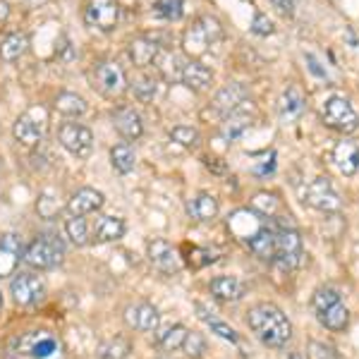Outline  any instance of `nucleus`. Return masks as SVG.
<instances>
[{
  "label": "nucleus",
  "mask_w": 359,
  "mask_h": 359,
  "mask_svg": "<svg viewBox=\"0 0 359 359\" xmlns=\"http://www.w3.org/2000/svg\"><path fill=\"white\" fill-rule=\"evenodd\" d=\"M247 323H249V328H252V333L257 335L266 347L280 350V347H285L292 340L290 318L283 314L280 306H276L271 302L254 304L247 314Z\"/></svg>",
  "instance_id": "1"
},
{
  "label": "nucleus",
  "mask_w": 359,
  "mask_h": 359,
  "mask_svg": "<svg viewBox=\"0 0 359 359\" xmlns=\"http://www.w3.org/2000/svg\"><path fill=\"white\" fill-rule=\"evenodd\" d=\"M15 359H67L62 340L50 331H27L13 343Z\"/></svg>",
  "instance_id": "2"
},
{
  "label": "nucleus",
  "mask_w": 359,
  "mask_h": 359,
  "mask_svg": "<svg viewBox=\"0 0 359 359\" xmlns=\"http://www.w3.org/2000/svg\"><path fill=\"white\" fill-rule=\"evenodd\" d=\"M223 29L216 17H199L187 32L182 34V48L187 55L201 57L216 41H221Z\"/></svg>",
  "instance_id": "3"
},
{
  "label": "nucleus",
  "mask_w": 359,
  "mask_h": 359,
  "mask_svg": "<svg viewBox=\"0 0 359 359\" xmlns=\"http://www.w3.org/2000/svg\"><path fill=\"white\" fill-rule=\"evenodd\" d=\"M62 257H65V245H62L60 240H53V237H39V240H34L32 245L25 249L22 262H25L29 269L48 271V269L60 266Z\"/></svg>",
  "instance_id": "4"
},
{
  "label": "nucleus",
  "mask_w": 359,
  "mask_h": 359,
  "mask_svg": "<svg viewBox=\"0 0 359 359\" xmlns=\"http://www.w3.org/2000/svg\"><path fill=\"white\" fill-rule=\"evenodd\" d=\"M46 127H48V111H46L43 106H32L29 111H25L15 120L13 135L22 147L34 149L41 144Z\"/></svg>",
  "instance_id": "5"
},
{
  "label": "nucleus",
  "mask_w": 359,
  "mask_h": 359,
  "mask_svg": "<svg viewBox=\"0 0 359 359\" xmlns=\"http://www.w3.org/2000/svg\"><path fill=\"white\" fill-rule=\"evenodd\" d=\"M321 120L326 123V127L340 132V135H352L355 130H359V115L352 108V103L343 96H331L323 101Z\"/></svg>",
  "instance_id": "6"
},
{
  "label": "nucleus",
  "mask_w": 359,
  "mask_h": 359,
  "mask_svg": "<svg viewBox=\"0 0 359 359\" xmlns=\"http://www.w3.org/2000/svg\"><path fill=\"white\" fill-rule=\"evenodd\" d=\"M285 271H297L306 264L302 235L297 228H280L276 233V259Z\"/></svg>",
  "instance_id": "7"
},
{
  "label": "nucleus",
  "mask_w": 359,
  "mask_h": 359,
  "mask_svg": "<svg viewBox=\"0 0 359 359\" xmlns=\"http://www.w3.org/2000/svg\"><path fill=\"white\" fill-rule=\"evenodd\" d=\"M94 86L106 98H118L127 89V74L115 60H103L94 67Z\"/></svg>",
  "instance_id": "8"
},
{
  "label": "nucleus",
  "mask_w": 359,
  "mask_h": 359,
  "mask_svg": "<svg viewBox=\"0 0 359 359\" xmlns=\"http://www.w3.org/2000/svg\"><path fill=\"white\" fill-rule=\"evenodd\" d=\"M57 142L74 158H86L94 149V135H91L89 127L79 123H62L60 130H57Z\"/></svg>",
  "instance_id": "9"
},
{
  "label": "nucleus",
  "mask_w": 359,
  "mask_h": 359,
  "mask_svg": "<svg viewBox=\"0 0 359 359\" xmlns=\"http://www.w3.org/2000/svg\"><path fill=\"white\" fill-rule=\"evenodd\" d=\"M304 201L321 213H335V211H340V206H343V199H340V194L335 192V187L328 177L311 180V182L306 184Z\"/></svg>",
  "instance_id": "10"
},
{
  "label": "nucleus",
  "mask_w": 359,
  "mask_h": 359,
  "mask_svg": "<svg viewBox=\"0 0 359 359\" xmlns=\"http://www.w3.org/2000/svg\"><path fill=\"white\" fill-rule=\"evenodd\" d=\"M120 20L118 0H89L84 8L86 27L98 29V32H113Z\"/></svg>",
  "instance_id": "11"
},
{
  "label": "nucleus",
  "mask_w": 359,
  "mask_h": 359,
  "mask_svg": "<svg viewBox=\"0 0 359 359\" xmlns=\"http://www.w3.org/2000/svg\"><path fill=\"white\" fill-rule=\"evenodd\" d=\"M10 294H13L15 304L34 306V304H39L43 299L46 285H43V280L39 276L22 271V273H15L13 283H10Z\"/></svg>",
  "instance_id": "12"
},
{
  "label": "nucleus",
  "mask_w": 359,
  "mask_h": 359,
  "mask_svg": "<svg viewBox=\"0 0 359 359\" xmlns=\"http://www.w3.org/2000/svg\"><path fill=\"white\" fill-rule=\"evenodd\" d=\"M147 254H149V262L154 264V269H158L161 273L175 276L182 271V257H180V252L170 242L156 237V240L147 245Z\"/></svg>",
  "instance_id": "13"
},
{
  "label": "nucleus",
  "mask_w": 359,
  "mask_h": 359,
  "mask_svg": "<svg viewBox=\"0 0 359 359\" xmlns=\"http://www.w3.org/2000/svg\"><path fill=\"white\" fill-rule=\"evenodd\" d=\"M125 323L135 331H142V333H151L158 328L161 323V314L158 309L147 302V299H139V302H132L127 304L125 309Z\"/></svg>",
  "instance_id": "14"
},
{
  "label": "nucleus",
  "mask_w": 359,
  "mask_h": 359,
  "mask_svg": "<svg viewBox=\"0 0 359 359\" xmlns=\"http://www.w3.org/2000/svg\"><path fill=\"white\" fill-rule=\"evenodd\" d=\"M103 204H106V196H103V192H98V189H94V187H82L67 199V213L69 216L84 218V216H89V213L98 211Z\"/></svg>",
  "instance_id": "15"
},
{
  "label": "nucleus",
  "mask_w": 359,
  "mask_h": 359,
  "mask_svg": "<svg viewBox=\"0 0 359 359\" xmlns=\"http://www.w3.org/2000/svg\"><path fill=\"white\" fill-rule=\"evenodd\" d=\"M252 123H254V108L249 106V101H245V103H240L230 115H225L221 135H223V139H228V142H235L237 137H242L249 127H252Z\"/></svg>",
  "instance_id": "16"
},
{
  "label": "nucleus",
  "mask_w": 359,
  "mask_h": 359,
  "mask_svg": "<svg viewBox=\"0 0 359 359\" xmlns=\"http://www.w3.org/2000/svg\"><path fill=\"white\" fill-rule=\"evenodd\" d=\"M22 240L20 235L15 233H8L3 235L0 240V278H8V276H15L17 273V266L22 262Z\"/></svg>",
  "instance_id": "17"
},
{
  "label": "nucleus",
  "mask_w": 359,
  "mask_h": 359,
  "mask_svg": "<svg viewBox=\"0 0 359 359\" xmlns=\"http://www.w3.org/2000/svg\"><path fill=\"white\" fill-rule=\"evenodd\" d=\"M208 290L221 302H240L247 294V285L235 276H216L208 285Z\"/></svg>",
  "instance_id": "18"
},
{
  "label": "nucleus",
  "mask_w": 359,
  "mask_h": 359,
  "mask_svg": "<svg viewBox=\"0 0 359 359\" xmlns=\"http://www.w3.org/2000/svg\"><path fill=\"white\" fill-rule=\"evenodd\" d=\"M333 163L345 177L357 175V170H359V147L355 142H347V139L338 142V144H335V149H333Z\"/></svg>",
  "instance_id": "19"
},
{
  "label": "nucleus",
  "mask_w": 359,
  "mask_h": 359,
  "mask_svg": "<svg viewBox=\"0 0 359 359\" xmlns=\"http://www.w3.org/2000/svg\"><path fill=\"white\" fill-rule=\"evenodd\" d=\"M218 199L211 192H199L187 201V213L196 223H208L218 216Z\"/></svg>",
  "instance_id": "20"
},
{
  "label": "nucleus",
  "mask_w": 359,
  "mask_h": 359,
  "mask_svg": "<svg viewBox=\"0 0 359 359\" xmlns=\"http://www.w3.org/2000/svg\"><path fill=\"white\" fill-rule=\"evenodd\" d=\"M245 101H247L245 86H242V84H228L216 94L211 108H213V113H218L221 118H225V115H230L237 106H240V103H245Z\"/></svg>",
  "instance_id": "21"
},
{
  "label": "nucleus",
  "mask_w": 359,
  "mask_h": 359,
  "mask_svg": "<svg viewBox=\"0 0 359 359\" xmlns=\"http://www.w3.org/2000/svg\"><path fill=\"white\" fill-rule=\"evenodd\" d=\"M113 125L115 130H118L120 137L130 139V142H135L144 135V125H142V118H139V113L135 108H118V111L113 113Z\"/></svg>",
  "instance_id": "22"
},
{
  "label": "nucleus",
  "mask_w": 359,
  "mask_h": 359,
  "mask_svg": "<svg viewBox=\"0 0 359 359\" xmlns=\"http://www.w3.org/2000/svg\"><path fill=\"white\" fill-rule=\"evenodd\" d=\"M180 82L187 86V89L201 94V91H206L208 86L213 84V72L206 65H201L199 60H189L187 65L182 67V77H180Z\"/></svg>",
  "instance_id": "23"
},
{
  "label": "nucleus",
  "mask_w": 359,
  "mask_h": 359,
  "mask_svg": "<svg viewBox=\"0 0 359 359\" xmlns=\"http://www.w3.org/2000/svg\"><path fill=\"white\" fill-rule=\"evenodd\" d=\"M127 233V225L123 218L118 216H101L96 221V228H94V240L106 245V242H118L123 240Z\"/></svg>",
  "instance_id": "24"
},
{
  "label": "nucleus",
  "mask_w": 359,
  "mask_h": 359,
  "mask_svg": "<svg viewBox=\"0 0 359 359\" xmlns=\"http://www.w3.org/2000/svg\"><path fill=\"white\" fill-rule=\"evenodd\" d=\"M247 245L264 262H273L276 259V233L271 228H266V225H262L257 233L249 237Z\"/></svg>",
  "instance_id": "25"
},
{
  "label": "nucleus",
  "mask_w": 359,
  "mask_h": 359,
  "mask_svg": "<svg viewBox=\"0 0 359 359\" xmlns=\"http://www.w3.org/2000/svg\"><path fill=\"white\" fill-rule=\"evenodd\" d=\"M316 316H318V323L333 333H340L350 326V309H347L343 302H335L333 306H328V309L316 311Z\"/></svg>",
  "instance_id": "26"
},
{
  "label": "nucleus",
  "mask_w": 359,
  "mask_h": 359,
  "mask_svg": "<svg viewBox=\"0 0 359 359\" xmlns=\"http://www.w3.org/2000/svg\"><path fill=\"white\" fill-rule=\"evenodd\" d=\"M161 53V46L151 41V39H144V36H139L135 39V41L130 43V57H132V62H135L137 67H149V65H154L156 62V57H158Z\"/></svg>",
  "instance_id": "27"
},
{
  "label": "nucleus",
  "mask_w": 359,
  "mask_h": 359,
  "mask_svg": "<svg viewBox=\"0 0 359 359\" xmlns=\"http://www.w3.org/2000/svg\"><path fill=\"white\" fill-rule=\"evenodd\" d=\"M306 108V98L297 86H290V89L283 91L280 96V103H278V111H280V118L283 120H294L304 113Z\"/></svg>",
  "instance_id": "28"
},
{
  "label": "nucleus",
  "mask_w": 359,
  "mask_h": 359,
  "mask_svg": "<svg viewBox=\"0 0 359 359\" xmlns=\"http://www.w3.org/2000/svg\"><path fill=\"white\" fill-rule=\"evenodd\" d=\"M29 50V36L25 32H13L0 41V57L5 62H15L20 60Z\"/></svg>",
  "instance_id": "29"
},
{
  "label": "nucleus",
  "mask_w": 359,
  "mask_h": 359,
  "mask_svg": "<svg viewBox=\"0 0 359 359\" xmlns=\"http://www.w3.org/2000/svg\"><path fill=\"white\" fill-rule=\"evenodd\" d=\"M55 111L60 115H67V118H79V115H84L89 111V106H86V101L79 94H72V91H62V94L55 96Z\"/></svg>",
  "instance_id": "30"
},
{
  "label": "nucleus",
  "mask_w": 359,
  "mask_h": 359,
  "mask_svg": "<svg viewBox=\"0 0 359 359\" xmlns=\"http://www.w3.org/2000/svg\"><path fill=\"white\" fill-rule=\"evenodd\" d=\"M132 352V343L125 335H115V338L106 340V343L98 345L96 359H127Z\"/></svg>",
  "instance_id": "31"
},
{
  "label": "nucleus",
  "mask_w": 359,
  "mask_h": 359,
  "mask_svg": "<svg viewBox=\"0 0 359 359\" xmlns=\"http://www.w3.org/2000/svg\"><path fill=\"white\" fill-rule=\"evenodd\" d=\"M182 62L175 53L170 50H161L158 57H156V69L161 72V77L168 79V82H175V79L182 77Z\"/></svg>",
  "instance_id": "32"
},
{
  "label": "nucleus",
  "mask_w": 359,
  "mask_h": 359,
  "mask_svg": "<svg viewBox=\"0 0 359 359\" xmlns=\"http://www.w3.org/2000/svg\"><path fill=\"white\" fill-rule=\"evenodd\" d=\"M111 163L120 175H127V172L135 170V163H137V156H135V149L130 144H118V147L111 149Z\"/></svg>",
  "instance_id": "33"
},
{
  "label": "nucleus",
  "mask_w": 359,
  "mask_h": 359,
  "mask_svg": "<svg viewBox=\"0 0 359 359\" xmlns=\"http://www.w3.org/2000/svg\"><path fill=\"white\" fill-rule=\"evenodd\" d=\"M187 328L182 326V323H175V326H170L165 333H161L158 338H156V343L163 352H175L180 347L184 345V338H187Z\"/></svg>",
  "instance_id": "34"
},
{
  "label": "nucleus",
  "mask_w": 359,
  "mask_h": 359,
  "mask_svg": "<svg viewBox=\"0 0 359 359\" xmlns=\"http://www.w3.org/2000/svg\"><path fill=\"white\" fill-rule=\"evenodd\" d=\"M65 233H67L69 240H72V245H77V247H84V245H89V242H91L89 225H86L84 218H79V216H69L67 218V221H65Z\"/></svg>",
  "instance_id": "35"
},
{
  "label": "nucleus",
  "mask_w": 359,
  "mask_h": 359,
  "mask_svg": "<svg viewBox=\"0 0 359 359\" xmlns=\"http://www.w3.org/2000/svg\"><path fill=\"white\" fill-rule=\"evenodd\" d=\"M132 91L142 103H151L156 98V91H158V82L154 77H149V74H142V77H137L132 82Z\"/></svg>",
  "instance_id": "36"
},
{
  "label": "nucleus",
  "mask_w": 359,
  "mask_h": 359,
  "mask_svg": "<svg viewBox=\"0 0 359 359\" xmlns=\"http://www.w3.org/2000/svg\"><path fill=\"white\" fill-rule=\"evenodd\" d=\"M182 8H184L182 0H156V3H154L156 15L163 17V20H168V22L180 20V17H182V13H184Z\"/></svg>",
  "instance_id": "37"
},
{
  "label": "nucleus",
  "mask_w": 359,
  "mask_h": 359,
  "mask_svg": "<svg viewBox=\"0 0 359 359\" xmlns=\"http://www.w3.org/2000/svg\"><path fill=\"white\" fill-rule=\"evenodd\" d=\"M335 302H343V299H340V292L335 290V287L323 285V287H318L314 294H311V304H314L316 311L328 309V306H333Z\"/></svg>",
  "instance_id": "38"
},
{
  "label": "nucleus",
  "mask_w": 359,
  "mask_h": 359,
  "mask_svg": "<svg viewBox=\"0 0 359 359\" xmlns=\"http://www.w3.org/2000/svg\"><path fill=\"white\" fill-rule=\"evenodd\" d=\"M170 139L172 142H177L180 147H187V149H194L196 144H199V130H194V127H187V125H180L175 130H170Z\"/></svg>",
  "instance_id": "39"
},
{
  "label": "nucleus",
  "mask_w": 359,
  "mask_h": 359,
  "mask_svg": "<svg viewBox=\"0 0 359 359\" xmlns=\"http://www.w3.org/2000/svg\"><path fill=\"white\" fill-rule=\"evenodd\" d=\"M182 350H184V355H187V357L201 359V357H204V352H206V338L201 333H187Z\"/></svg>",
  "instance_id": "40"
},
{
  "label": "nucleus",
  "mask_w": 359,
  "mask_h": 359,
  "mask_svg": "<svg viewBox=\"0 0 359 359\" xmlns=\"http://www.w3.org/2000/svg\"><path fill=\"white\" fill-rule=\"evenodd\" d=\"M36 211L41 213L43 218H53L57 216L60 211V204H57V194L53 189H46V192L39 196V204H36Z\"/></svg>",
  "instance_id": "41"
},
{
  "label": "nucleus",
  "mask_w": 359,
  "mask_h": 359,
  "mask_svg": "<svg viewBox=\"0 0 359 359\" xmlns=\"http://www.w3.org/2000/svg\"><path fill=\"white\" fill-rule=\"evenodd\" d=\"M306 357L309 359H340L338 352H335L331 345L318 343V340H309V345H306Z\"/></svg>",
  "instance_id": "42"
},
{
  "label": "nucleus",
  "mask_w": 359,
  "mask_h": 359,
  "mask_svg": "<svg viewBox=\"0 0 359 359\" xmlns=\"http://www.w3.org/2000/svg\"><path fill=\"white\" fill-rule=\"evenodd\" d=\"M206 323L211 326V331L216 333V335H221L223 340H230V343H237V340H240V338H237V331H235V328H233V326H228V323L221 321V318L211 316Z\"/></svg>",
  "instance_id": "43"
},
{
  "label": "nucleus",
  "mask_w": 359,
  "mask_h": 359,
  "mask_svg": "<svg viewBox=\"0 0 359 359\" xmlns=\"http://www.w3.org/2000/svg\"><path fill=\"white\" fill-rule=\"evenodd\" d=\"M273 22L269 20L264 13H254V22H252V32L257 34V36H269V34H273Z\"/></svg>",
  "instance_id": "44"
},
{
  "label": "nucleus",
  "mask_w": 359,
  "mask_h": 359,
  "mask_svg": "<svg viewBox=\"0 0 359 359\" xmlns=\"http://www.w3.org/2000/svg\"><path fill=\"white\" fill-rule=\"evenodd\" d=\"M273 5L278 8V13L280 15H285V17L294 15V0H273Z\"/></svg>",
  "instance_id": "45"
},
{
  "label": "nucleus",
  "mask_w": 359,
  "mask_h": 359,
  "mask_svg": "<svg viewBox=\"0 0 359 359\" xmlns=\"http://www.w3.org/2000/svg\"><path fill=\"white\" fill-rule=\"evenodd\" d=\"M10 15V8H8V3H0V22L5 20V17Z\"/></svg>",
  "instance_id": "46"
},
{
  "label": "nucleus",
  "mask_w": 359,
  "mask_h": 359,
  "mask_svg": "<svg viewBox=\"0 0 359 359\" xmlns=\"http://www.w3.org/2000/svg\"><path fill=\"white\" fill-rule=\"evenodd\" d=\"M287 359H304V357L299 355V352H290V355H287Z\"/></svg>",
  "instance_id": "47"
},
{
  "label": "nucleus",
  "mask_w": 359,
  "mask_h": 359,
  "mask_svg": "<svg viewBox=\"0 0 359 359\" xmlns=\"http://www.w3.org/2000/svg\"><path fill=\"white\" fill-rule=\"evenodd\" d=\"M0 309H3V294H0Z\"/></svg>",
  "instance_id": "48"
},
{
  "label": "nucleus",
  "mask_w": 359,
  "mask_h": 359,
  "mask_svg": "<svg viewBox=\"0 0 359 359\" xmlns=\"http://www.w3.org/2000/svg\"><path fill=\"white\" fill-rule=\"evenodd\" d=\"M161 359H172V357H161Z\"/></svg>",
  "instance_id": "49"
}]
</instances>
